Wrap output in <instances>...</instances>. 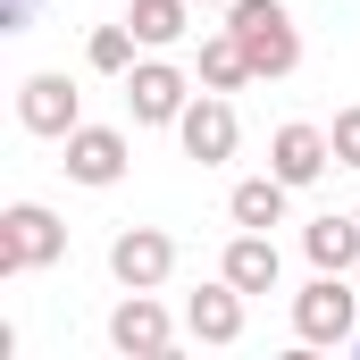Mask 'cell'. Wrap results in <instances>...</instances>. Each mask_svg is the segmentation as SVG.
<instances>
[{
  "label": "cell",
  "mask_w": 360,
  "mask_h": 360,
  "mask_svg": "<svg viewBox=\"0 0 360 360\" xmlns=\"http://www.w3.org/2000/svg\"><path fill=\"white\" fill-rule=\"evenodd\" d=\"M193 8H235V0H193Z\"/></svg>",
  "instance_id": "19"
},
{
  "label": "cell",
  "mask_w": 360,
  "mask_h": 360,
  "mask_svg": "<svg viewBox=\"0 0 360 360\" xmlns=\"http://www.w3.org/2000/svg\"><path fill=\"white\" fill-rule=\"evenodd\" d=\"M302 252H310V269H344V276H352L360 269V210H344V218H335V210L310 218V226H302Z\"/></svg>",
  "instance_id": "13"
},
{
  "label": "cell",
  "mask_w": 360,
  "mask_h": 360,
  "mask_svg": "<svg viewBox=\"0 0 360 360\" xmlns=\"http://www.w3.org/2000/svg\"><path fill=\"white\" fill-rule=\"evenodd\" d=\"M117 84H126V109H134V126H176V117H184V101H193V76H184L168 51H143V59H134Z\"/></svg>",
  "instance_id": "4"
},
{
  "label": "cell",
  "mask_w": 360,
  "mask_h": 360,
  "mask_svg": "<svg viewBox=\"0 0 360 360\" xmlns=\"http://www.w3.org/2000/svg\"><path fill=\"white\" fill-rule=\"evenodd\" d=\"M68 260V226L59 210L42 201H8L0 210V276H34V269H59Z\"/></svg>",
  "instance_id": "3"
},
{
  "label": "cell",
  "mask_w": 360,
  "mask_h": 360,
  "mask_svg": "<svg viewBox=\"0 0 360 360\" xmlns=\"http://www.w3.org/2000/svg\"><path fill=\"white\" fill-rule=\"evenodd\" d=\"M109 352L168 360V352H176V319H168V302H160V293H126V302L109 310Z\"/></svg>",
  "instance_id": "9"
},
{
  "label": "cell",
  "mask_w": 360,
  "mask_h": 360,
  "mask_svg": "<svg viewBox=\"0 0 360 360\" xmlns=\"http://www.w3.org/2000/svg\"><path fill=\"white\" fill-rule=\"evenodd\" d=\"M243 84H260L252 76V59H243V42L218 25L210 42H201V92H243Z\"/></svg>",
  "instance_id": "16"
},
{
  "label": "cell",
  "mask_w": 360,
  "mask_h": 360,
  "mask_svg": "<svg viewBox=\"0 0 360 360\" xmlns=\"http://www.w3.org/2000/svg\"><path fill=\"white\" fill-rule=\"evenodd\" d=\"M218 276H235L243 293H276V276H285V252H276V235H260V226H235V243H226Z\"/></svg>",
  "instance_id": "12"
},
{
  "label": "cell",
  "mask_w": 360,
  "mask_h": 360,
  "mask_svg": "<svg viewBox=\"0 0 360 360\" xmlns=\"http://www.w3.org/2000/svg\"><path fill=\"white\" fill-rule=\"evenodd\" d=\"M59 151H68V160H59V168H68V184H84V193H109V184H126V168H134L126 126H92V117L59 143Z\"/></svg>",
  "instance_id": "6"
},
{
  "label": "cell",
  "mask_w": 360,
  "mask_h": 360,
  "mask_svg": "<svg viewBox=\"0 0 360 360\" xmlns=\"http://www.w3.org/2000/svg\"><path fill=\"white\" fill-rule=\"evenodd\" d=\"M176 143H184V160L226 168V160H235V143H243L235 101H226V92H193V101H184V117H176Z\"/></svg>",
  "instance_id": "7"
},
{
  "label": "cell",
  "mask_w": 360,
  "mask_h": 360,
  "mask_svg": "<svg viewBox=\"0 0 360 360\" xmlns=\"http://www.w3.org/2000/svg\"><path fill=\"white\" fill-rule=\"evenodd\" d=\"M327 143H335V168H352V176H360V101H352V109H335Z\"/></svg>",
  "instance_id": "18"
},
{
  "label": "cell",
  "mask_w": 360,
  "mask_h": 360,
  "mask_svg": "<svg viewBox=\"0 0 360 360\" xmlns=\"http://www.w3.org/2000/svg\"><path fill=\"white\" fill-rule=\"evenodd\" d=\"M269 168L293 184V193H302V184H319L327 168H335V143H327V126H310V117L276 126V134H269Z\"/></svg>",
  "instance_id": "11"
},
{
  "label": "cell",
  "mask_w": 360,
  "mask_h": 360,
  "mask_svg": "<svg viewBox=\"0 0 360 360\" xmlns=\"http://www.w3.org/2000/svg\"><path fill=\"white\" fill-rule=\"evenodd\" d=\"M134 59H143V42H134L126 17H117V25H92V42H84V68H92V76H126Z\"/></svg>",
  "instance_id": "17"
},
{
  "label": "cell",
  "mask_w": 360,
  "mask_h": 360,
  "mask_svg": "<svg viewBox=\"0 0 360 360\" xmlns=\"http://www.w3.org/2000/svg\"><path fill=\"white\" fill-rule=\"evenodd\" d=\"M218 17H226V34L243 42V59H252L260 84H285V76L302 68V25H293L285 0H235V8H218Z\"/></svg>",
  "instance_id": "1"
},
{
  "label": "cell",
  "mask_w": 360,
  "mask_h": 360,
  "mask_svg": "<svg viewBox=\"0 0 360 360\" xmlns=\"http://www.w3.org/2000/svg\"><path fill=\"white\" fill-rule=\"evenodd\" d=\"M17 126H25V134H42V143H68V134L84 126V92L68 84L59 68H42V76H25V84H17Z\"/></svg>",
  "instance_id": "8"
},
{
  "label": "cell",
  "mask_w": 360,
  "mask_h": 360,
  "mask_svg": "<svg viewBox=\"0 0 360 360\" xmlns=\"http://www.w3.org/2000/svg\"><path fill=\"white\" fill-rule=\"evenodd\" d=\"M109 276H117V293H160L176 276V235L168 226H117L109 235Z\"/></svg>",
  "instance_id": "5"
},
{
  "label": "cell",
  "mask_w": 360,
  "mask_h": 360,
  "mask_svg": "<svg viewBox=\"0 0 360 360\" xmlns=\"http://www.w3.org/2000/svg\"><path fill=\"white\" fill-rule=\"evenodd\" d=\"M243 302H252V293H243L235 276H210L201 293H184V335H193V344H218V352L243 344Z\"/></svg>",
  "instance_id": "10"
},
{
  "label": "cell",
  "mask_w": 360,
  "mask_h": 360,
  "mask_svg": "<svg viewBox=\"0 0 360 360\" xmlns=\"http://www.w3.org/2000/svg\"><path fill=\"white\" fill-rule=\"evenodd\" d=\"M285 210H293V184L276 176H243L235 184V193H226V218H235V226H260V235H269V226H285Z\"/></svg>",
  "instance_id": "14"
},
{
  "label": "cell",
  "mask_w": 360,
  "mask_h": 360,
  "mask_svg": "<svg viewBox=\"0 0 360 360\" xmlns=\"http://www.w3.org/2000/svg\"><path fill=\"white\" fill-rule=\"evenodd\" d=\"M293 335L302 344H360V276L319 269L293 293Z\"/></svg>",
  "instance_id": "2"
},
{
  "label": "cell",
  "mask_w": 360,
  "mask_h": 360,
  "mask_svg": "<svg viewBox=\"0 0 360 360\" xmlns=\"http://www.w3.org/2000/svg\"><path fill=\"white\" fill-rule=\"evenodd\" d=\"M126 25H134L143 51H176L193 34V0H126Z\"/></svg>",
  "instance_id": "15"
},
{
  "label": "cell",
  "mask_w": 360,
  "mask_h": 360,
  "mask_svg": "<svg viewBox=\"0 0 360 360\" xmlns=\"http://www.w3.org/2000/svg\"><path fill=\"white\" fill-rule=\"evenodd\" d=\"M352 276H360V269H352Z\"/></svg>",
  "instance_id": "20"
}]
</instances>
